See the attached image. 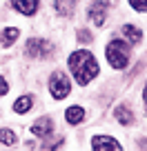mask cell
I'll return each instance as SVG.
<instances>
[{
  "label": "cell",
  "instance_id": "cell-7",
  "mask_svg": "<svg viewBox=\"0 0 147 151\" xmlns=\"http://www.w3.org/2000/svg\"><path fill=\"white\" fill-rule=\"evenodd\" d=\"M89 20L96 24V27H103L105 20H107V5L100 2V0H96L94 5L89 7Z\"/></svg>",
  "mask_w": 147,
  "mask_h": 151
},
{
  "label": "cell",
  "instance_id": "cell-9",
  "mask_svg": "<svg viewBox=\"0 0 147 151\" xmlns=\"http://www.w3.org/2000/svg\"><path fill=\"white\" fill-rule=\"evenodd\" d=\"M54 9H56V14L62 16V18H71L74 11H76V0H56V2H54Z\"/></svg>",
  "mask_w": 147,
  "mask_h": 151
},
{
  "label": "cell",
  "instance_id": "cell-3",
  "mask_svg": "<svg viewBox=\"0 0 147 151\" xmlns=\"http://www.w3.org/2000/svg\"><path fill=\"white\" fill-rule=\"evenodd\" d=\"M49 91H51L54 100L67 98L69 91H71V82H69V78H67V73H62V71H54L51 78H49Z\"/></svg>",
  "mask_w": 147,
  "mask_h": 151
},
{
  "label": "cell",
  "instance_id": "cell-17",
  "mask_svg": "<svg viewBox=\"0 0 147 151\" xmlns=\"http://www.w3.org/2000/svg\"><path fill=\"white\" fill-rule=\"evenodd\" d=\"M78 40H80V42H85V45H89L94 38H91V33L87 31V29H80V31H78Z\"/></svg>",
  "mask_w": 147,
  "mask_h": 151
},
{
  "label": "cell",
  "instance_id": "cell-1",
  "mask_svg": "<svg viewBox=\"0 0 147 151\" xmlns=\"http://www.w3.org/2000/svg\"><path fill=\"white\" fill-rule=\"evenodd\" d=\"M69 69L74 73V80L78 85H89L96 76L100 73V67H98V60L94 58L91 51H85V49H78L69 56Z\"/></svg>",
  "mask_w": 147,
  "mask_h": 151
},
{
  "label": "cell",
  "instance_id": "cell-2",
  "mask_svg": "<svg viewBox=\"0 0 147 151\" xmlns=\"http://www.w3.org/2000/svg\"><path fill=\"white\" fill-rule=\"evenodd\" d=\"M107 60L109 65L114 67V69H125V67L129 65V45L125 42V40H120V38H116V40H112V42L107 45Z\"/></svg>",
  "mask_w": 147,
  "mask_h": 151
},
{
  "label": "cell",
  "instance_id": "cell-8",
  "mask_svg": "<svg viewBox=\"0 0 147 151\" xmlns=\"http://www.w3.org/2000/svg\"><path fill=\"white\" fill-rule=\"evenodd\" d=\"M9 5L22 16H33L38 11V0H9Z\"/></svg>",
  "mask_w": 147,
  "mask_h": 151
},
{
  "label": "cell",
  "instance_id": "cell-11",
  "mask_svg": "<svg viewBox=\"0 0 147 151\" xmlns=\"http://www.w3.org/2000/svg\"><path fill=\"white\" fill-rule=\"evenodd\" d=\"M83 118H85V109L78 107V104H71V107L65 111V120H67L69 124H78V122H83Z\"/></svg>",
  "mask_w": 147,
  "mask_h": 151
},
{
  "label": "cell",
  "instance_id": "cell-13",
  "mask_svg": "<svg viewBox=\"0 0 147 151\" xmlns=\"http://www.w3.org/2000/svg\"><path fill=\"white\" fill-rule=\"evenodd\" d=\"M31 104H33V98L31 96H22V98H18L14 102V111L16 113H27L29 109H31Z\"/></svg>",
  "mask_w": 147,
  "mask_h": 151
},
{
  "label": "cell",
  "instance_id": "cell-10",
  "mask_svg": "<svg viewBox=\"0 0 147 151\" xmlns=\"http://www.w3.org/2000/svg\"><path fill=\"white\" fill-rule=\"evenodd\" d=\"M114 116H116V120H118L123 127H129V124L134 122V113H132V109L125 107V104H118V107H116Z\"/></svg>",
  "mask_w": 147,
  "mask_h": 151
},
{
  "label": "cell",
  "instance_id": "cell-14",
  "mask_svg": "<svg viewBox=\"0 0 147 151\" xmlns=\"http://www.w3.org/2000/svg\"><path fill=\"white\" fill-rule=\"evenodd\" d=\"M62 145H65V136H56L54 140H47V138H45V145L40 147V151H58Z\"/></svg>",
  "mask_w": 147,
  "mask_h": 151
},
{
  "label": "cell",
  "instance_id": "cell-6",
  "mask_svg": "<svg viewBox=\"0 0 147 151\" xmlns=\"http://www.w3.org/2000/svg\"><path fill=\"white\" fill-rule=\"evenodd\" d=\"M31 133H33V136H38V138H49L54 133V120L47 118V116L38 118L36 122H33V127H31Z\"/></svg>",
  "mask_w": 147,
  "mask_h": 151
},
{
  "label": "cell",
  "instance_id": "cell-18",
  "mask_svg": "<svg viewBox=\"0 0 147 151\" xmlns=\"http://www.w3.org/2000/svg\"><path fill=\"white\" fill-rule=\"evenodd\" d=\"M129 5H132L134 9H136V11L145 14V0H129Z\"/></svg>",
  "mask_w": 147,
  "mask_h": 151
},
{
  "label": "cell",
  "instance_id": "cell-19",
  "mask_svg": "<svg viewBox=\"0 0 147 151\" xmlns=\"http://www.w3.org/2000/svg\"><path fill=\"white\" fill-rule=\"evenodd\" d=\"M9 91V82L5 80V76H0V96H5Z\"/></svg>",
  "mask_w": 147,
  "mask_h": 151
},
{
  "label": "cell",
  "instance_id": "cell-15",
  "mask_svg": "<svg viewBox=\"0 0 147 151\" xmlns=\"http://www.w3.org/2000/svg\"><path fill=\"white\" fill-rule=\"evenodd\" d=\"M18 29L16 27H7L5 31H2V45H5V47H11V45L16 42V38H18Z\"/></svg>",
  "mask_w": 147,
  "mask_h": 151
},
{
  "label": "cell",
  "instance_id": "cell-16",
  "mask_svg": "<svg viewBox=\"0 0 147 151\" xmlns=\"http://www.w3.org/2000/svg\"><path fill=\"white\" fill-rule=\"evenodd\" d=\"M16 133L11 131V129H0V145H7V147H11V145H16Z\"/></svg>",
  "mask_w": 147,
  "mask_h": 151
},
{
  "label": "cell",
  "instance_id": "cell-4",
  "mask_svg": "<svg viewBox=\"0 0 147 151\" xmlns=\"http://www.w3.org/2000/svg\"><path fill=\"white\" fill-rule=\"evenodd\" d=\"M25 53L31 58H49L54 53V45L45 38H29L25 45Z\"/></svg>",
  "mask_w": 147,
  "mask_h": 151
},
{
  "label": "cell",
  "instance_id": "cell-5",
  "mask_svg": "<svg viewBox=\"0 0 147 151\" xmlns=\"http://www.w3.org/2000/svg\"><path fill=\"white\" fill-rule=\"evenodd\" d=\"M91 151H123V147L112 136H96L91 140Z\"/></svg>",
  "mask_w": 147,
  "mask_h": 151
},
{
  "label": "cell",
  "instance_id": "cell-12",
  "mask_svg": "<svg viewBox=\"0 0 147 151\" xmlns=\"http://www.w3.org/2000/svg\"><path fill=\"white\" fill-rule=\"evenodd\" d=\"M120 31H123V36L127 38V40H129L132 45H138V42H143V31H140V29L132 27V24H125V27L120 29Z\"/></svg>",
  "mask_w": 147,
  "mask_h": 151
}]
</instances>
